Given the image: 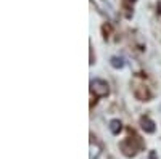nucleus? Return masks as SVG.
<instances>
[{"mask_svg":"<svg viewBox=\"0 0 161 159\" xmlns=\"http://www.w3.org/2000/svg\"><path fill=\"white\" fill-rule=\"evenodd\" d=\"M90 92L97 98H103L110 93V85L103 79H92L90 81Z\"/></svg>","mask_w":161,"mask_h":159,"instance_id":"obj_1","label":"nucleus"},{"mask_svg":"<svg viewBox=\"0 0 161 159\" xmlns=\"http://www.w3.org/2000/svg\"><path fill=\"white\" fill-rule=\"evenodd\" d=\"M140 124H142V129L145 132H148V134H153V132H155V122L152 121L150 117H142Z\"/></svg>","mask_w":161,"mask_h":159,"instance_id":"obj_2","label":"nucleus"},{"mask_svg":"<svg viewBox=\"0 0 161 159\" xmlns=\"http://www.w3.org/2000/svg\"><path fill=\"white\" fill-rule=\"evenodd\" d=\"M121 130H123V124H121V121L119 119H111L110 121V132L113 135H118Z\"/></svg>","mask_w":161,"mask_h":159,"instance_id":"obj_3","label":"nucleus"},{"mask_svg":"<svg viewBox=\"0 0 161 159\" xmlns=\"http://www.w3.org/2000/svg\"><path fill=\"white\" fill-rule=\"evenodd\" d=\"M110 64L113 66L114 69H121V68H124V60L121 58V56H111V60H110Z\"/></svg>","mask_w":161,"mask_h":159,"instance_id":"obj_4","label":"nucleus"},{"mask_svg":"<svg viewBox=\"0 0 161 159\" xmlns=\"http://www.w3.org/2000/svg\"><path fill=\"white\" fill-rule=\"evenodd\" d=\"M98 156H100V148L92 141V143H90V159H97Z\"/></svg>","mask_w":161,"mask_h":159,"instance_id":"obj_5","label":"nucleus"},{"mask_svg":"<svg viewBox=\"0 0 161 159\" xmlns=\"http://www.w3.org/2000/svg\"><path fill=\"white\" fill-rule=\"evenodd\" d=\"M150 159H156V154L155 153H150Z\"/></svg>","mask_w":161,"mask_h":159,"instance_id":"obj_6","label":"nucleus"},{"mask_svg":"<svg viewBox=\"0 0 161 159\" xmlns=\"http://www.w3.org/2000/svg\"><path fill=\"white\" fill-rule=\"evenodd\" d=\"M129 2H136V0H129Z\"/></svg>","mask_w":161,"mask_h":159,"instance_id":"obj_7","label":"nucleus"}]
</instances>
